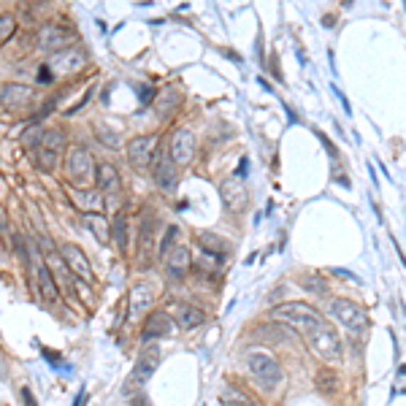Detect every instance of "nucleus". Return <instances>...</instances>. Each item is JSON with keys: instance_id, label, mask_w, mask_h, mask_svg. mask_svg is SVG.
Listing matches in <instances>:
<instances>
[{"instance_id": "f257e3e1", "label": "nucleus", "mask_w": 406, "mask_h": 406, "mask_svg": "<svg viewBox=\"0 0 406 406\" xmlns=\"http://www.w3.org/2000/svg\"><path fill=\"white\" fill-rule=\"evenodd\" d=\"M271 314H274V319L285 322V325H290V328H295V331H312L314 325L322 322L317 309H314V306H309V304H301V301L274 306V312H271Z\"/></svg>"}, {"instance_id": "f03ea898", "label": "nucleus", "mask_w": 406, "mask_h": 406, "mask_svg": "<svg viewBox=\"0 0 406 406\" xmlns=\"http://www.w3.org/2000/svg\"><path fill=\"white\" fill-rule=\"evenodd\" d=\"M306 339H309V344H312V349L317 352L322 361L334 363V361H341V339H339V334H336L334 328L328 325V322H319V325H314L312 331H306Z\"/></svg>"}, {"instance_id": "7ed1b4c3", "label": "nucleus", "mask_w": 406, "mask_h": 406, "mask_svg": "<svg viewBox=\"0 0 406 406\" xmlns=\"http://www.w3.org/2000/svg\"><path fill=\"white\" fill-rule=\"evenodd\" d=\"M247 366L249 371H252V377H255V382L260 385L263 390H274V388H279V382H282V368H279V363L268 355V352H249L247 358Z\"/></svg>"}, {"instance_id": "20e7f679", "label": "nucleus", "mask_w": 406, "mask_h": 406, "mask_svg": "<svg viewBox=\"0 0 406 406\" xmlns=\"http://www.w3.org/2000/svg\"><path fill=\"white\" fill-rule=\"evenodd\" d=\"M95 160L87 149H73L68 155V182L73 187H87L95 182Z\"/></svg>"}, {"instance_id": "39448f33", "label": "nucleus", "mask_w": 406, "mask_h": 406, "mask_svg": "<svg viewBox=\"0 0 406 406\" xmlns=\"http://www.w3.org/2000/svg\"><path fill=\"white\" fill-rule=\"evenodd\" d=\"M62 149H65V136L60 131H44L41 144L35 146V165H38L41 171H46V174L55 171Z\"/></svg>"}, {"instance_id": "423d86ee", "label": "nucleus", "mask_w": 406, "mask_h": 406, "mask_svg": "<svg viewBox=\"0 0 406 406\" xmlns=\"http://www.w3.org/2000/svg\"><path fill=\"white\" fill-rule=\"evenodd\" d=\"M331 312H334V317L339 319L344 328H349L352 334H366V331H368V325H371V319H368V314L363 312L361 306L352 304V301H344V298L334 301Z\"/></svg>"}, {"instance_id": "0eeeda50", "label": "nucleus", "mask_w": 406, "mask_h": 406, "mask_svg": "<svg viewBox=\"0 0 406 406\" xmlns=\"http://www.w3.org/2000/svg\"><path fill=\"white\" fill-rule=\"evenodd\" d=\"M219 195H222V203H225V209H228V212H244V209H247V203H249V192L238 176H228V179H222V185H219Z\"/></svg>"}, {"instance_id": "6e6552de", "label": "nucleus", "mask_w": 406, "mask_h": 406, "mask_svg": "<svg viewBox=\"0 0 406 406\" xmlns=\"http://www.w3.org/2000/svg\"><path fill=\"white\" fill-rule=\"evenodd\" d=\"M152 301H155V290H152L149 282L133 285L131 295H128V322H138L144 317L146 312L152 309Z\"/></svg>"}, {"instance_id": "1a4fd4ad", "label": "nucleus", "mask_w": 406, "mask_h": 406, "mask_svg": "<svg viewBox=\"0 0 406 406\" xmlns=\"http://www.w3.org/2000/svg\"><path fill=\"white\" fill-rule=\"evenodd\" d=\"M84 62H87V55L82 52V49H76V46H65L62 52L57 55H52V60L46 62L52 73H76L84 68Z\"/></svg>"}, {"instance_id": "9d476101", "label": "nucleus", "mask_w": 406, "mask_h": 406, "mask_svg": "<svg viewBox=\"0 0 406 406\" xmlns=\"http://www.w3.org/2000/svg\"><path fill=\"white\" fill-rule=\"evenodd\" d=\"M71 38H73V33L68 28H62V25H44V28L38 30V49L57 55V52L65 49V44H68Z\"/></svg>"}, {"instance_id": "9b49d317", "label": "nucleus", "mask_w": 406, "mask_h": 406, "mask_svg": "<svg viewBox=\"0 0 406 406\" xmlns=\"http://www.w3.org/2000/svg\"><path fill=\"white\" fill-rule=\"evenodd\" d=\"M33 87L28 84H16V82H9V84H0V106L9 109V111H16V109H25L30 101H33Z\"/></svg>"}, {"instance_id": "f8f14e48", "label": "nucleus", "mask_w": 406, "mask_h": 406, "mask_svg": "<svg viewBox=\"0 0 406 406\" xmlns=\"http://www.w3.org/2000/svg\"><path fill=\"white\" fill-rule=\"evenodd\" d=\"M160 363V347L158 344H146L141 349V355L136 358V366H133V385H144L146 379L155 374Z\"/></svg>"}, {"instance_id": "ddd939ff", "label": "nucleus", "mask_w": 406, "mask_h": 406, "mask_svg": "<svg viewBox=\"0 0 406 406\" xmlns=\"http://www.w3.org/2000/svg\"><path fill=\"white\" fill-rule=\"evenodd\" d=\"M152 174H155V182H158L160 190L174 192V187H176V163L171 160V155H168V152H158V155H155Z\"/></svg>"}, {"instance_id": "4468645a", "label": "nucleus", "mask_w": 406, "mask_h": 406, "mask_svg": "<svg viewBox=\"0 0 406 406\" xmlns=\"http://www.w3.org/2000/svg\"><path fill=\"white\" fill-rule=\"evenodd\" d=\"M155 144H158V138L155 136H136L131 138V144H128V160H131L136 168H146L149 163H152V152H155Z\"/></svg>"}, {"instance_id": "2eb2a0df", "label": "nucleus", "mask_w": 406, "mask_h": 406, "mask_svg": "<svg viewBox=\"0 0 406 406\" xmlns=\"http://www.w3.org/2000/svg\"><path fill=\"white\" fill-rule=\"evenodd\" d=\"M192 155H195V136L185 128V131L176 133L174 141H171V160L179 163V165H187Z\"/></svg>"}, {"instance_id": "dca6fc26", "label": "nucleus", "mask_w": 406, "mask_h": 406, "mask_svg": "<svg viewBox=\"0 0 406 406\" xmlns=\"http://www.w3.org/2000/svg\"><path fill=\"white\" fill-rule=\"evenodd\" d=\"M62 260H65V265H68L76 276H82V279H87V282L92 279V268H89L87 255L76 247V244H65V247H62Z\"/></svg>"}, {"instance_id": "f3484780", "label": "nucleus", "mask_w": 406, "mask_h": 406, "mask_svg": "<svg viewBox=\"0 0 406 406\" xmlns=\"http://www.w3.org/2000/svg\"><path fill=\"white\" fill-rule=\"evenodd\" d=\"M174 328V319L168 317L165 312H152L144 322V341H152V339H160V336H168Z\"/></svg>"}, {"instance_id": "a211bd4d", "label": "nucleus", "mask_w": 406, "mask_h": 406, "mask_svg": "<svg viewBox=\"0 0 406 406\" xmlns=\"http://www.w3.org/2000/svg\"><path fill=\"white\" fill-rule=\"evenodd\" d=\"M35 282H38V295H41L49 306H57L60 287L55 285V276H52V271H49V265H38V271H35Z\"/></svg>"}, {"instance_id": "6ab92c4d", "label": "nucleus", "mask_w": 406, "mask_h": 406, "mask_svg": "<svg viewBox=\"0 0 406 406\" xmlns=\"http://www.w3.org/2000/svg\"><path fill=\"white\" fill-rule=\"evenodd\" d=\"M82 225L95 236L98 244H111V225H109V219L103 217V214H98V212L84 214V217H82Z\"/></svg>"}, {"instance_id": "aec40b11", "label": "nucleus", "mask_w": 406, "mask_h": 406, "mask_svg": "<svg viewBox=\"0 0 406 406\" xmlns=\"http://www.w3.org/2000/svg\"><path fill=\"white\" fill-rule=\"evenodd\" d=\"M174 317H176V325H179L182 331H192V328H198L203 319H206V314L192 304H176Z\"/></svg>"}, {"instance_id": "412c9836", "label": "nucleus", "mask_w": 406, "mask_h": 406, "mask_svg": "<svg viewBox=\"0 0 406 406\" xmlns=\"http://www.w3.org/2000/svg\"><path fill=\"white\" fill-rule=\"evenodd\" d=\"M95 185L103 190V192H119L122 187V182H119V174H116V168L111 163H101L98 168H95Z\"/></svg>"}, {"instance_id": "4be33fe9", "label": "nucleus", "mask_w": 406, "mask_h": 406, "mask_svg": "<svg viewBox=\"0 0 406 406\" xmlns=\"http://www.w3.org/2000/svg\"><path fill=\"white\" fill-rule=\"evenodd\" d=\"M165 265H168V274L171 276H185V271L190 268V249L185 244H176L174 252L165 255Z\"/></svg>"}, {"instance_id": "5701e85b", "label": "nucleus", "mask_w": 406, "mask_h": 406, "mask_svg": "<svg viewBox=\"0 0 406 406\" xmlns=\"http://www.w3.org/2000/svg\"><path fill=\"white\" fill-rule=\"evenodd\" d=\"M49 271H52V276H55V285L57 287H62V290H71V268L65 265V260L60 258L57 252H52L49 255Z\"/></svg>"}, {"instance_id": "b1692460", "label": "nucleus", "mask_w": 406, "mask_h": 406, "mask_svg": "<svg viewBox=\"0 0 406 406\" xmlns=\"http://www.w3.org/2000/svg\"><path fill=\"white\" fill-rule=\"evenodd\" d=\"M198 247L206 252V255H212V258H222V255H228V244H225V238H219L214 233H201L198 236Z\"/></svg>"}, {"instance_id": "393cba45", "label": "nucleus", "mask_w": 406, "mask_h": 406, "mask_svg": "<svg viewBox=\"0 0 406 406\" xmlns=\"http://www.w3.org/2000/svg\"><path fill=\"white\" fill-rule=\"evenodd\" d=\"M111 241L116 244L119 252L128 249V219H125V214H116L111 219Z\"/></svg>"}, {"instance_id": "a878e982", "label": "nucleus", "mask_w": 406, "mask_h": 406, "mask_svg": "<svg viewBox=\"0 0 406 406\" xmlns=\"http://www.w3.org/2000/svg\"><path fill=\"white\" fill-rule=\"evenodd\" d=\"M174 106H176V92L171 87L163 89V92H160V98L155 101V109H158V114L165 116L168 111H171V109H174Z\"/></svg>"}, {"instance_id": "bb28decb", "label": "nucleus", "mask_w": 406, "mask_h": 406, "mask_svg": "<svg viewBox=\"0 0 406 406\" xmlns=\"http://www.w3.org/2000/svg\"><path fill=\"white\" fill-rule=\"evenodd\" d=\"M317 388H319L322 393H328V395H331V393H336V388H339V379H336L334 371L322 368V371L317 374Z\"/></svg>"}, {"instance_id": "cd10ccee", "label": "nucleus", "mask_w": 406, "mask_h": 406, "mask_svg": "<svg viewBox=\"0 0 406 406\" xmlns=\"http://www.w3.org/2000/svg\"><path fill=\"white\" fill-rule=\"evenodd\" d=\"M219 401L225 406H255L244 393H238V390H225L219 395Z\"/></svg>"}, {"instance_id": "c85d7f7f", "label": "nucleus", "mask_w": 406, "mask_h": 406, "mask_svg": "<svg viewBox=\"0 0 406 406\" xmlns=\"http://www.w3.org/2000/svg\"><path fill=\"white\" fill-rule=\"evenodd\" d=\"M14 33H16L14 16H11V14H0V44H3V41H9Z\"/></svg>"}, {"instance_id": "c756f323", "label": "nucleus", "mask_w": 406, "mask_h": 406, "mask_svg": "<svg viewBox=\"0 0 406 406\" xmlns=\"http://www.w3.org/2000/svg\"><path fill=\"white\" fill-rule=\"evenodd\" d=\"M98 138H101V144H106L109 149H119V136L114 131H109V128H98Z\"/></svg>"}, {"instance_id": "7c9ffc66", "label": "nucleus", "mask_w": 406, "mask_h": 406, "mask_svg": "<svg viewBox=\"0 0 406 406\" xmlns=\"http://www.w3.org/2000/svg\"><path fill=\"white\" fill-rule=\"evenodd\" d=\"M176 236H179V228H176V225H171V228L165 231V236H163V247H160V255H163V258H165V255L171 252V247H174V238H176Z\"/></svg>"}, {"instance_id": "2f4dec72", "label": "nucleus", "mask_w": 406, "mask_h": 406, "mask_svg": "<svg viewBox=\"0 0 406 406\" xmlns=\"http://www.w3.org/2000/svg\"><path fill=\"white\" fill-rule=\"evenodd\" d=\"M41 138H44V131H41V128H30V131L25 133V138H22V141H25V146L35 149V146L41 144Z\"/></svg>"}, {"instance_id": "473e14b6", "label": "nucleus", "mask_w": 406, "mask_h": 406, "mask_svg": "<svg viewBox=\"0 0 406 406\" xmlns=\"http://www.w3.org/2000/svg\"><path fill=\"white\" fill-rule=\"evenodd\" d=\"M304 287H306V290H314V292H325V290H328V287L322 285V279H319V276H306Z\"/></svg>"}, {"instance_id": "72a5a7b5", "label": "nucleus", "mask_w": 406, "mask_h": 406, "mask_svg": "<svg viewBox=\"0 0 406 406\" xmlns=\"http://www.w3.org/2000/svg\"><path fill=\"white\" fill-rule=\"evenodd\" d=\"M79 201L84 203V206H89V209H101V201H98V195H95V192H82V195H79Z\"/></svg>"}, {"instance_id": "f704fd0d", "label": "nucleus", "mask_w": 406, "mask_h": 406, "mask_svg": "<svg viewBox=\"0 0 406 406\" xmlns=\"http://www.w3.org/2000/svg\"><path fill=\"white\" fill-rule=\"evenodd\" d=\"M55 79V73H52V68L49 65H41V71H38V82H44V84H49Z\"/></svg>"}, {"instance_id": "c9c22d12", "label": "nucleus", "mask_w": 406, "mask_h": 406, "mask_svg": "<svg viewBox=\"0 0 406 406\" xmlns=\"http://www.w3.org/2000/svg\"><path fill=\"white\" fill-rule=\"evenodd\" d=\"M336 276H341V279H349V282H355V285H361V279L352 274V271H344V268H334Z\"/></svg>"}, {"instance_id": "e433bc0d", "label": "nucleus", "mask_w": 406, "mask_h": 406, "mask_svg": "<svg viewBox=\"0 0 406 406\" xmlns=\"http://www.w3.org/2000/svg\"><path fill=\"white\" fill-rule=\"evenodd\" d=\"M22 401H25V406H38V404H35V398H33V393H30L28 388L22 390Z\"/></svg>"}, {"instance_id": "4c0bfd02", "label": "nucleus", "mask_w": 406, "mask_h": 406, "mask_svg": "<svg viewBox=\"0 0 406 406\" xmlns=\"http://www.w3.org/2000/svg\"><path fill=\"white\" fill-rule=\"evenodd\" d=\"M131 406H152V404H149V398H146V395H138V398H133L131 401Z\"/></svg>"}]
</instances>
